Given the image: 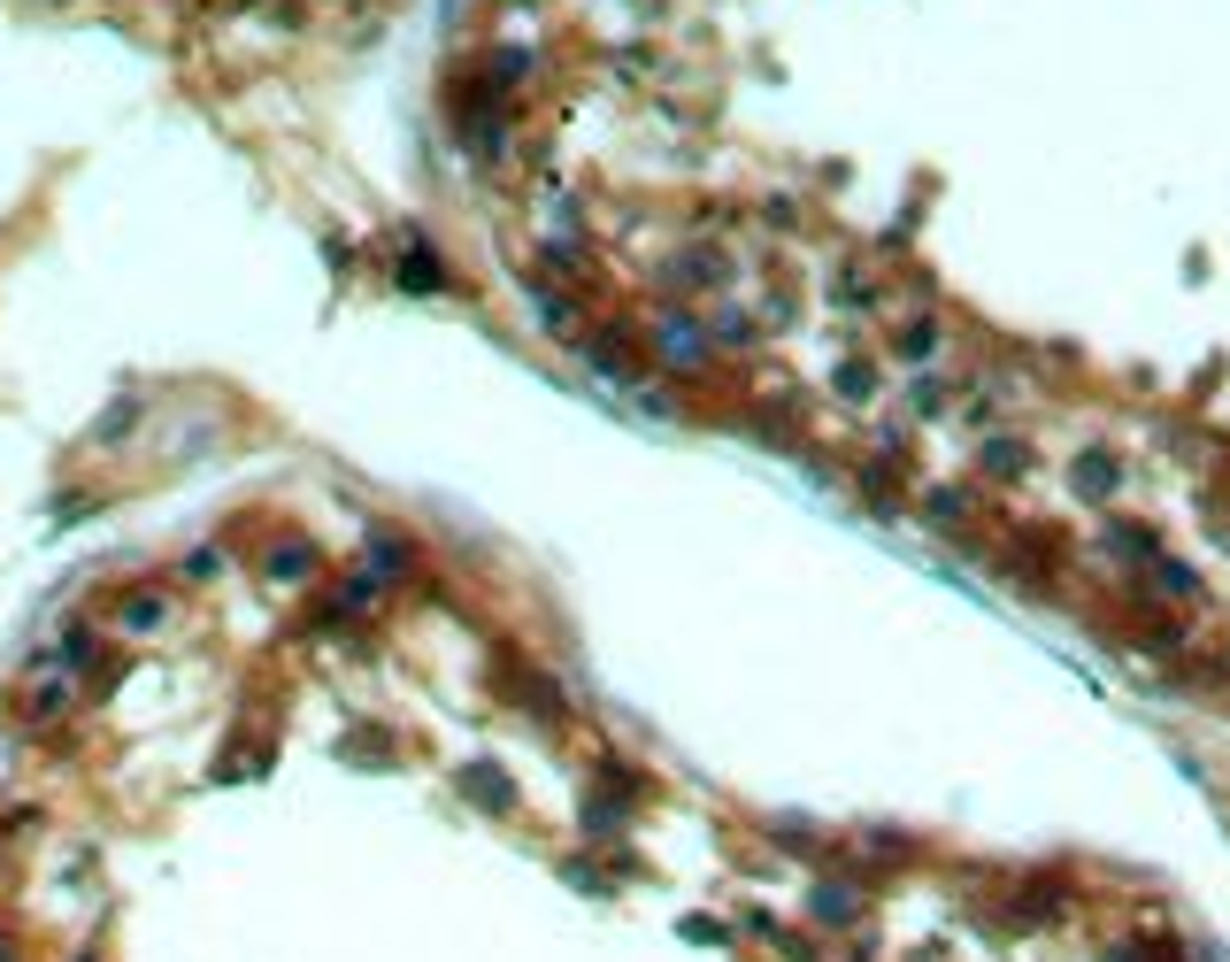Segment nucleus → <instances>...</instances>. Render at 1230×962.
Returning <instances> with one entry per match:
<instances>
[{
	"mask_svg": "<svg viewBox=\"0 0 1230 962\" xmlns=\"http://www.w3.org/2000/svg\"><path fill=\"white\" fill-rule=\"evenodd\" d=\"M462 793H478L485 809H516V793H508V778H501V770H462Z\"/></svg>",
	"mask_w": 1230,
	"mask_h": 962,
	"instance_id": "1",
	"label": "nucleus"
}]
</instances>
